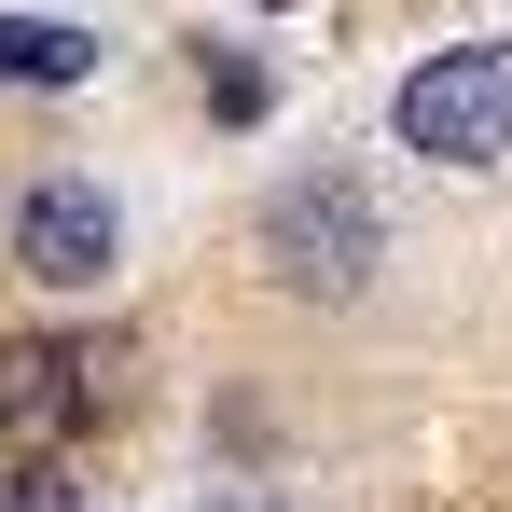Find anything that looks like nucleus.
<instances>
[{
    "instance_id": "obj_9",
    "label": "nucleus",
    "mask_w": 512,
    "mask_h": 512,
    "mask_svg": "<svg viewBox=\"0 0 512 512\" xmlns=\"http://www.w3.org/2000/svg\"><path fill=\"white\" fill-rule=\"evenodd\" d=\"M236 512H263V499H236Z\"/></svg>"
},
{
    "instance_id": "obj_2",
    "label": "nucleus",
    "mask_w": 512,
    "mask_h": 512,
    "mask_svg": "<svg viewBox=\"0 0 512 512\" xmlns=\"http://www.w3.org/2000/svg\"><path fill=\"white\" fill-rule=\"evenodd\" d=\"M263 250L291 291H360V263H374V208H360V180H291L277 208H263Z\"/></svg>"
},
{
    "instance_id": "obj_8",
    "label": "nucleus",
    "mask_w": 512,
    "mask_h": 512,
    "mask_svg": "<svg viewBox=\"0 0 512 512\" xmlns=\"http://www.w3.org/2000/svg\"><path fill=\"white\" fill-rule=\"evenodd\" d=\"M250 14H291V0H250Z\"/></svg>"
},
{
    "instance_id": "obj_7",
    "label": "nucleus",
    "mask_w": 512,
    "mask_h": 512,
    "mask_svg": "<svg viewBox=\"0 0 512 512\" xmlns=\"http://www.w3.org/2000/svg\"><path fill=\"white\" fill-rule=\"evenodd\" d=\"M208 97H222V111H236V125H250V111H263V97H277V84H263L250 56H208Z\"/></svg>"
},
{
    "instance_id": "obj_3",
    "label": "nucleus",
    "mask_w": 512,
    "mask_h": 512,
    "mask_svg": "<svg viewBox=\"0 0 512 512\" xmlns=\"http://www.w3.org/2000/svg\"><path fill=\"white\" fill-rule=\"evenodd\" d=\"M84 416H97V360H84V346H42V333L0 346V429H14L28 457H56Z\"/></svg>"
},
{
    "instance_id": "obj_1",
    "label": "nucleus",
    "mask_w": 512,
    "mask_h": 512,
    "mask_svg": "<svg viewBox=\"0 0 512 512\" xmlns=\"http://www.w3.org/2000/svg\"><path fill=\"white\" fill-rule=\"evenodd\" d=\"M402 139L429 167H512V42H457L402 84Z\"/></svg>"
},
{
    "instance_id": "obj_4",
    "label": "nucleus",
    "mask_w": 512,
    "mask_h": 512,
    "mask_svg": "<svg viewBox=\"0 0 512 512\" xmlns=\"http://www.w3.org/2000/svg\"><path fill=\"white\" fill-rule=\"evenodd\" d=\"M14 263H28L42 291H97V277H111V194H97V180H42V194L14 208Z\"/></svg>"
},
{
    "instance_id": "obj_6",
    "label": "nucleus",
    "mask_w": 512,
    "mask_h": 512,
    "mask_svg": "<svg viewBox=\"0 0 512 512\" xmlns=\"http://www.w3.org/2000/svg\"><path fill=\"white\" fill-rule=\"evenodd\" d=\"M0 512H84V485H70L56 457H14V471H0Z\"/></svg>"
},
{
    "instance_id": "obj_5",
    "label": "nucleus",
    "mask_w": 512,
    "mask_h": 512,
    "mask_svg": "<svg viewBox=\"0 0 512 512\" xmlns=\"http://www.w3.org/2000/svg\"><path fill=\"white\" fill-rule=\"evenodd\" d=\"M84 70H97L84 28H56V14H0V84H42V97H56V84H84Z\"/></svg>"
}]
</instances>
